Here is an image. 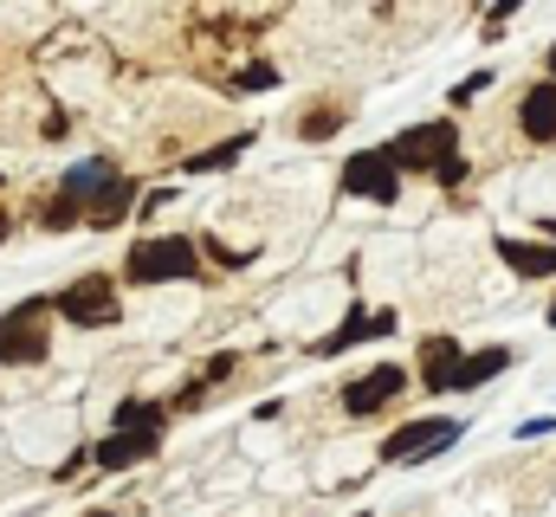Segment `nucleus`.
<instances>
[{
    "instance_id": "1",
    "label": "nucleus",
    "mask_w": 556,
    "mask_h": 517,
    "mask_svg": "<svg viewBox=\"0 0 556 517\" xmlns=\"http://www.w3.org/2000/svg\"><path fill=\"white\" fill-rule=\"evenodd\" d=\"M124 278L130 285H188V278H201V247L181 240V234H155V240L130 247Z\"/></svg>"
},
{
    "instance_id": "2",
    "label": "nucleus",
    "mask_w": 556,
    "mask_h": 517,
    "mask_svg": "<svg viewBox=\"0 0 556 517\" xmlns=\"http://www.w3.org/2000/svg\"><path fill=\"white\" fill-rule=\"evenodd\" d=\"M52 311H59L65 324H78V330H111V324H124V304H117V278H111V272L72 278L65 291H52Z\"/></svg>"
},
{
    "instance_id": "3",
    "label": "nucleus",
    "mask_w": 556,
    "mask_h": 517,
    "mask_svg": "<svg viewBox=\"0 0 556 517\" xmlns=\"http://www.w3.org/2000/svg\"><path fill=\"white\" fill-rule=\"evenodd\" d=\"M459 433H466V420H453V414H420V420H402V427L382 440V466H427V459H440Z\"/></svg>"
},
{
    "instance_id": "4",
    "label": "nucleus",
    "mask_w": 556,
    "mask_h": 517,
    "mask_svg": "<svg viewBox=\"0 0 556 517\" xmlns=\"http://www.w3.org/2000/svg\"><path fill=\"white\" fill-rule=\"evenodd\" d=\"M382 149H389V162L402 175H433L446 155H459V129H453V117H433V124H408L395 142H382Z\"/></svg>"
},
{
    "instance_id": "5",
    "label": "nucleus",
    "mask_w": 556,
    "mask_h": 517,
    "mask_svg": "<svg viewBox=\"0 0 556 517\" xmlns=\"http://www.w3.org/2000/svg\"><path fill=\"white\" fill-rule=\"evenodd\" d=\"M343 194H350V201L395 207V201H402V168L389 162V149H356V155L343 162Z\"/></svg>"
},
{
    "instance_id": "6",
    "label": "nucleus",
    "mask_w": 556,
    "mask_h": 517,
    "mask_svg": "<svg viewBox=\"0 0 556 517\" xmlns=\"http://www.w3.org/2000/svg\"><path fill=\"white\" fill-rule=\"evenodd\" d=\"M382 337H395V311H363V304H350L343 311V324L330 330V337H317V363H330V356H343V350H356V343H382Z\"/></svg>"
},
{
    "instance_id": "7",
    "label": "nucleus",
    "mask_w": 556,
    "mask_h": 517,
    "mask_svg": "<svg viewBox=\"0 0 556 517\" xmlns=\"http://www.w3.org/2000/svg\"><path fill=\"white\" fill-rule=\"evenodd\" d=\"M402 388H408V369H402V363H376L369 376H356V382L343 388V414H350V420H369V414H382Z\"/></svg>"
},
{
    "instance_id": "8",
    "label": "nucleus",
    "mask_w": 556,
    "mask_h": 517,
    "mask_svg": "<svg viewBox=\"0 0 556 517\" xmlns=\"http://www.w3.org/2000/svg\"><path fill=\"white\" fill-rule=\"evenodd\" d=\"M155 446H162V433H104V440L85 446V459H91L98 472H130L142 459H155Z\"/></svg>"
},
{
    "instance_id": "9",
    "label": "nucleus",
    "mask_w": 556,
    "mask_h": 517,
    "mask_svg": "<svg viewBox=\"0 0 556 517\" xmlns=\"http://www.w3.org/2000/svg\"><path fill=\"white\" fill-rule=\"evenodd\" d=\"M137 207H142V188L130 181V175H117V181H111V188L85 207V227H91V234H117Z\"/></svg>"
},
{
    "instance_id": "10",
    "label": "nucleus",
    "mask_w": 556,
    "mask_h": 517,
    "mask_svg": "<svg viewBox=\"0 0 556 517\" xmlns=\"http://www.w3.org/2000/svg\"><path fill=\"white\" fill-rule=\"evenodd\" d=\"M459 363H466V350H459L453 337H427V343H420V388H427V394H453Z\"/></svg>"
},
{
    "instance_id": "11",
    "label": "nucleus",
    "mask_w": 556,
    "mask_h": 517,
    "mask_svg": "<svg viewBox=\"0 0 556 517\" xmlns=\"http://www.w3.org/2000/svg\"><path fill=\"white\" fill-rule=\"evenodd\" d=\"M111 181H117V162H111V155H85V162H72V168L59 175V194L78 201V207H91Z\"/></svg>"
},
{
    "instance_id": "12",
    "label": "nucleus",
    "mask_w": 556,
    "mask_h": 517,
    "mask_svg": "<svg viewBox=\"0 0 556 517\" xmlns=\"http://www.w3.org/2000/svg\"><path fill=\"white\" fill-rule=\"evenodd\" d=\"M518 129H525L531 142H556V85L551 78L518 98Z\"/></svg>"
},
{
    "instance_id": "13",
    "label": "nucleus",
    "mask_w": 556,
    "mask_h": 517,
    "mask_svg": "<svg viewBox=\"0 0 556 517\" xmlns=\"http://www.w3.org/2000/svg\"><path fill=\"white\" fill-rule=\"evenodd\" d=\"M511 363H518V350H505V343H485V350H472V356L459 363V382H453V394H472V388L498 382Z\"/></svg>"
},
{
    "instance_id": "14",
    "label": "nucleus",
    "mask_w": 556,
    "mask_h": 517,
    "mask_svg": "<svg viewBox=\"0 0 556 517\" xmlns=\"http://www.w3.org/2000/svg\"><path fill=\"white\" fill-rule=\"evenodd\" d=\"M498 258L518 278H556V240H498Z\"/></svg>"
},
{
    "instance_id": "15",
    "label": "nucleus",
    "mask_w": 556,
    "mask_h": 517,
    "mask_svg": "<svg viewBox=\"0 0 556 517\" xmlns=\"http://www.w3.org/2000/svg\"><path fill=\"white\" fill-rule=\"evenodd\" d=\"M168 401H142V394H124L117 414H111V433H162L168 427Z\"/></svg>"
},
{
    "instance_id": "16",
    "label": "nucleus",
    "mask_w": 556,
    "mask_h": 517,
    "mask_svg": "<svg viewBox=\"0 0 556 517\" xmlns=\"http://www.w3.org/2000/svg\"><path fill=\"white\" fill-rule=\"evenodd\" d=\"M247 149H253V136H227V142H214V149L188 155V162H181V175H220V168H233Z\"/></svg>"
},
{
    "instance_id": "17",
    "label": "nucleus",
    "mask_w": 556,
    "mask_h": 517,
    "mask_svg": "<svg viewBox=\"0 0 556 517\" xmlns=\"http://www.w3.org/2000/svg\"><path fill=\"white\" fill-rule=\"evenodd\" d=\"M39 227H46V234H72V227H85V207L65 201V194H52V201L39 207Z\"/></svg>"
},
{
    "instance_id": "18",
    "label": "nucleus",
    "mask_w": 556,
    "mask_h": 517,
    "mask_svg": "<svg viewBox=\"0 0 556 517\" xmlns=\"http://www.w3.org/2000/svg\"><path fill=\"white\" fill-rule=\"evenodd\" d=\"M479 91H492V65H485V72H466V78L446 91V104H453V111H466V104H479Z\"/></svg>"
},
{
    "instance_id": "19",
    "label": "nucleus",
    "mask_w": 556,
    "mask_h": 517,
    "mask_svg": "<svg viewBox=\"0 0 556 517\" xmlns=\"http://www.w3.org/2000/svg\"><path fill=\"white\" fill-rule=\"evenodd\" d=\"M343 129V111H311V117H298V136L304 142H324V136H337Z\"/></svg>"
},
{
    "instance_id": "20",
    "label": "nucleus",
    "mask_w": 556,
    "mask_h": 517,
    "mask_svg": "<svg viewBox=\"0 0 556 517\" xmlns=\"http://www.w3.org/2000/svg\"><path fill=\"white\" fill-rule=\"evenodd\" d=\"M273 85H278L273 65H247V72H240V91H273Z\"/></svg>"
},
{
    "instance_id": "21",
    "label": "nucleus",
    "mask_w": 556,
    "mask_h": 517,
    "mask_svg": "<svg viewBox=\"0 0 556 517\" xmlns=\"http://www.w3.org/2000/svg\"><path fill=\"white\" fill-rule=\"evenodd\" d=\"M433 181H440V188H459V181H466V155H446V162L433 168Z\"/></svg>"
},
{
    "instance_id": "22",
    "label": "nucleus",
    "mask_w": 556,
    "mask_h": 517,
    "mask_svg": "<svg viewBox=\"0 0 556 517\" xmlns=\"http://www.w3.org/2000/svg\"><path fill=\"white\" fill-rule=\"evenodd\" d=\"M168 201H175V188H149V194H142V220H149V214H162V207H168Z\"/></svg>"
},
{
    "instance_id": "23",
    "label": "nucleus",
    "mask_w": 556,
    "mask_h": 517,
    "mask_svg": "<svg viewBox=\"0 0 556 517\" xmlns=\"http://www.w3.org/2000/svg\"><path fill=\"white\" fill-rule=\"evenodd\" d=\"M538 433H556V414H544V420H525V427H518V440H538Z\"/></svg>"
},
{
    "instance_id": "24",
    "label": "nucleus",
    "mask_w": 556,
    "mask_h": 517,
    "mask_svg": "<svg viewBox=\"0 0 556 517\" xmlns=\"http://www.w3.org/2000/svg\"><path fill=\"white\" fill-rule=\"evenodd\" d=\"M7 234H13V220H7V207H0V247H7Z\"/></svg>"
},
{
    "instance_id": "25",
    "label": "nucleus",
    "mask_w": 556,
    "mask_h": 517,
    "mask_svg": "<svg viewBox=\"0 0 556 517\" xmlns=\"http://www.w3.org/2000/svg\"><path fill=\"white\" fill-rule=\"evenodd\" d=\"M551 85H556V46H551Z\"/></svg>"
},
{
    "instance_id": "26",
    "label": "nucleus",
    "mask_w": 556,
    "mask_h": 517,
    "mask_svg": "<svg viewBox=\"0 0 556 517\" xmlns=\"http://www.w3.org/2000/svg\"><path fill=\"white\" fill-rule=\"evenodd\" d=\"M85 517H117V512H85Z\"/></svg>"
},
{
    "instance_id": "27",
    "label": "nucleus",
    "mask_w": 556,
    "mask_h": 517,
    "mask_svg": "<svg viewBox=\"0 0 556 517\" xmlns=\"http://www.w3.org/2000/svg\"><path fill=\"white\" fill-rule=\"evenodd\" d=\"M551 324H556V304H551Z\"/></svg>"
},
{
    "instance_id": "28",
    "label": "nucleus",
    "mask_w": 556,
    "mask_h": 517,
    "mask_svg": "<svg viewBox=\"0 0 556 517\" xmlns=\"http://www.w3.org/2000/svg\"><path fill=\"white\" fill-rule=\"evenodd\" d=\"M350 517H369V512H350Z\"/></svg>"
}]
</instances>
